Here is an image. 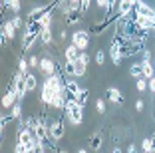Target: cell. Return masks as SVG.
Returning a JSON list of instances; mask_svg holds the SVG:
<instances>
[{"instance_id":"6da1fadb","label":"cell","mask_w":155,"mask_h":153,"mask_svg":"<svg viewBox=\"0 0 155 153\" xmlns=\"http://www.w3.org/2000/svg\"><path fill=\"white\" fill-rule=\"evenodd\" d=\"M64 113H66V119H68L72 125H82V121H84V105L78 104L74 95L68 98L66 108H64Z\"/></svg>"},{"instance_id":"7a4b0ae2","label":"cell","mask_w":155,"mask_h":153,"mask_svg":"<svg viewBox=\"0 0 155 153\" xmlns=\"http://www.w3.org/2000/svg\"><path fill=\"white\" fill-rule=\"evenodd\" d=\"M64 135H66L64 119H60V117L50 119V123H48V137H50V147L52 149H56V141H60Z\"/></svg>"},{"instance_id":"3957f363","label":"cell","mask_w":155,"mask_h":153,"mask_svg":"<svg viewBox=\"0 0 155 153\" xmlns=\"http://www.w3.org/2000/svg\"><path fill=\"white\" fill-rule=\"evenodd\" d=\"M70 42H72L74 46H78L82 52H86L87 46H90V30H76V32H72Z\"/></svg>"},{"instance_id":"277c9868","label":"cell","mask_w":155,"mask_h":153,"mask_svg":"<svg viewBox=\"0 0 155 153\" xmlns=\"http://www.w3.org/2000/svg\"><path fill=\"white\" fill-rule=\"evenodd\" d=\"M10 86L16 90V95H18L20 101L26 98V94H28V90H26V76H24V74H20L18 70H16V74H14L12 84H10Z\"/></svg>"},{"instance_id":"5b68a950","label":"cell","mask_w":155,"mask_h":153,"mask_svg":"<svg viewBox=\"0 0 155 153\" xmlns=\"http://www.w3.org/2000/svg\"><path fill=\"white\" fill-rule=\"evenodd\" d=\"M40 72L44 74V76H52V74H58V62H54L52 58H48V56H44V58H40Z\"/></svg>"},{"instance_id":"8992f818","label":"cell","mask_w":155,"mask_h":153,"mask_svg":"<svg viewBox=\"0 0 155 153\" xmlns=\"http://www.w3.org/2000/svg\"><path fill=\"white\" fill-rule=\"evenodd\" d=\"M38 42H40V36H38V34H32V32H28L26 28H24V32H22V52L32 50V46L38 44Z\"/></svg>"},{"instance_id":"52a82bcc","label":"cell","mask_w":155,"mask_h":153,"mask_svg":"<svg viewBox=\"0 0 155 153\" xmlns=\"http://www.w3.org/2000/svg\"><path fill=\"white\" fill-rule=\"evenodd\" d=\"M115 16H117V14H115ZM115 16H107V18H105L104 22H96V24H91V26H90V34H96V36L104 34L105 28L111 26V24L115 22Z\"/></svg>"},{"instance_id":"ba28073f","label":"cell","mask_w":155,"mask_h":153,"mask_svg":"<svg viewBox=\"0 0 155 153\" xmlns=\"http://www.w3.org/2000/svg\"><path fill=\"white\" fill-rule=\"evenodd\" d=\"M87 64H90V56H87V52H82V54H80V58L76 60V78L86 76Z\"/></svg>"},{"instance_id":"9c48e42d","label":"cell","mask_w":155,"mask_h":153,"mask_svg":"<svg viewBox=\"0 0 155 153\" xmlns=\"http://www.w3.org/2000/svg\"><path fill=\"white\" fill-rule=\"evenodd\" d=\"M110 58H111V62L115 64V66H119L121 64V60H123V52H121V44H119L117 40H111V46H110Z\"/></svg>"},{"instance_id":"30bf717a","label":"cell","mask_w":155,"mask_h":153,"mask_svg":"<svg viewBox=\"0 0 155 153\" xmlns=\"http://www.w3.org/2000/svg\"><path fill=\"white\" fill-rule=\"evenodd\" d=\"M133 8H135V4L131 0H119L117 2V18H127Z\"/></svg>"},{"instance_id":"8fae6325","label":"cell","mask_w":155,"mask_h":153,"mask_svg":"<svg viewBox=\"0 0 155 153\" xmlns=\"http://www.w3.org/2000/svg\"><path fill=\"white\" fill-rule=\"evenodd\" d=\"M16 101H18V95H16V90H14V88L10 86L8 90H6V94L2 95V108H4V109H10L14 104H16Z\"/></svg>"},{"instance_id":"7c38bea8","label":"cell","mask_w":155,"mask_h":153,"mask_svg":"<svg viewBox=\"0 0 155 153\" xmlns=\"http://www.w3.org/2000/svg\"><path fill=\"white\" fill-rule=\"evenodd\" d=\"M80 54H82V50L78 48V46H74L72 42L64 48V60L66 62H76V60L80 58Z\"/></svg>"},{"instance_id":"4fadbf2b","label":"cell","mask_w":155,"mask_h":153,"mask_svg":"<svg viewBox=\"0 0 155 153\" xmlns=\"http://www.w3.org/2000/svg\"><path fill=\"white\" fill-rule=\"evenodd\" d=\"M135 10H137L139 16H153V12H155V8L147 2V0H139V2L135 4Z\"/></svg>"},{"instance_id":"5bb4252c","label":"cell","mask_w":155,"mask_h":153,"mask_svg":"<svg viewBox=\"0 0 155 153\" xmlns=\"http://www.w3.org/2000/svg\"><path fill=\"white\" fill-rule=\"evenodd\" d=\"M105 95H107V99H110L111 104H123V95H121V91H119L117 88H114V86H110L107 90H105Z\"/></svg>"},{"instance_id":"9a60e30c","label":"cell","mask_w":155,"mask_h":153,"mask_svg":"<svg viewBox=\"0 0 155 153\" xmlns=\"http://www.w3.org/2000/svg\"><path fill=\"white\" fill-rule=\"evenodd\" d=\"M141 66H143V78L145 80L155 78V66L151 64V60H141Z\"/></svg>"},{"instance_id":"2e32d148","label":"cell","mask_w":155,"mask_h":153,"mask_svg":"<svg viewBox=\"0 0 155 153\" xmlns=\"http://www.w3.org/2000/svg\"><path fill=\"white\" fill-rule=\"evenodd\" d=\"M52 42H54V30L52 28H44L40 34V44L42 46H50Z\"/></svg>"},{"instance_id":"e0dca14e","label":"cell","mask_w":155,"mask_h":153,"mask_svg":"<svg viewBox=\"0 0 155 153\" xmlns=\"http://www.w3.org/2000/svg\"><path fill=\"white\" fill-rule=\"evenodd\" d=\"M2 34H6V36H8V40H14V36H16V26H14L12 20L2 22Z\"/></svg>"},{"instance_id":"ac0fdd59","label":"cell","mask_w":155,"mask_h":153,"mask_svg":"<svg viewBox=\"0 0 155 153\" xmlns=\"http://www.w3.org/2000/svg\"><path fill=\"white\" fill-rule=\"evenodd\" d=\"M82 10H72V12L66 14V24H70V26H74V24L82 22Z\"/></svg>"},{"instance_id":"d6986e66","label":"cell","mask_w":155,"mask_h":153,"mask_svg":"<svg viewBox=\"0 0 155 153\" xmlns=\"http://www.w3.org/2000/svg\"><path fill=\"white\" fill-rule=\"evenodd\" d=\"M10 8L14 14H18L22 10V0H2V8Z\"/></svg>"},{"instance_id":"ffe728a7","label":"cell","mask_w":155,"mask_h":153,"mask_svg":"<svg viewBox=\"0 0 155 153\" xmlns=\"http://www.w3.org/2000/svg\"><path fill=\"white\" fill-rule=\"evenodd\" d=\"M66 90H68V94L70 95H76L78 91L82 90V88H80V84H78V80H72V78H66Z\"/></svg>"},{"instance_id":"44dd1931","label":"cell","mask_w":155,"mask_h":153,"mask_svg":"<svg viewBox=\"0 0 155 153\" xmlns=\"http://www.w3.org/2000/svg\"><path fill=\"white\" fill-rule=\"evenodd\" d=\"M62 72H64V76H68V78H76V62H66L64 60Z\"/></svg>"},{"instance_id":"7402d4cb","label":"cell","mask_w":155,"mask_h":153,"mask_svg":"<svg viewBox=\"0 0 155 153\" xmlns=\"http://www.w3.org/2000/svg\"><path fill=\"white\" fill-rule=\"evenodd\" d=\"M129 76H131V78H135V80L143 78V66H141V62L131 64V68H129Z\"/></svg>"},{"instance_id":"603a6c76","label":"cell","mask_w":155,"mask_h":153,"mask_svg":"<svg viewBox=\"0 0 155 153\" xmlns=\"http://www.w3.org/2000/svg\"><path fill=\"white\" fill-rule=\"evenodd\" d=\"M26 90H28V94L38 90V78L34 74H26Z\"/></svg>"},{"instance_id":"cb8c5ba5","label":"cell","mask_w":155,"mask_h":153,"mask_svg":"<svg viewBox=\"0 0 155 153\" xmlns=\"http://www.w3.org/2000/svg\"><path fill=\"white\" fill-rule=\"evenodd\" d=\"M101 141H104L101 139V133H94L90 137V149L91 151H100L101 149Z\"/></svg>"},{"instance_id":"d4e9b609","label":"cell","mask_w":155,"mask_h":153,"mask_svg":"<svg viewBox=\"0 0 155 153\" xmlns=\"http://www.w3.org/2000/svg\"><path fill=\"white\" fill-rule=\"evenodd\" d=\"M74 98H76V101H78L80 105H84V108H86L87 99H90V91H87V90H84V88H82V90L78 91V94L74 95Z\"/></svg>"},{"instance_id":"484cf974","label":"cell","mask_w":155,"mask_h":153,"mask_svg":"<svg viewBox=\"0 0 155 153\" xmlns=\"http://www.w3.org/2000/svg\"><path fill=\"white\" fill-rule=\"evenodd\" d=\"M8 113L14 117V119H20V117H22V101L18 99V101H16V104L10 108V111H8Z\"/></svg>"},{"instance_id":"4316f807","label":"cell","mask_w":155,"mask_h":153,"mask_svg":"<svg viewBox=\"0 0 155 153\" xmlns=\"http://www.w3.org/2000/svg\"><path fill=\"white\" fill-rule=\"evenodd\" d=\"M141 151H143V153H155V147H153V141H151V137H145V139L141 141Z\"/></svg>"},{"instance_id":"83f0119b","label":"cell","mask_w":155,"mask_h":153,"mask_svg":"<svg viewBox=\"0 0 155 153\" xmlns=\"http://www.w3.org/2000/svg\"><path fill=\"white\" fill-rule=\"evenodd\" d=\"M28 68H30L28 60H26V58H20V60H18V72L26 76V74H30V72H28Z\"/></svg>"},{"instance_id":"f1b7e54d","label":"cell","mask_w":155,"mask_h":153,"mask_svg":"<svg viewBox=\"0 0 155 153\" xmlns=\"http://www.w3.org/2000/svg\"><path fill=\"white\" fill-rule=\"evenodd\" d=\"M135 88H137V91H145L147 88H149V80H145V78H139V80L135 81Z\"/></svg>"},{"instance_id":"f546056e","label":"cell","mask_w":155,"mask_h":153,"mask_svg":"<svg viewBox=\"0 0 155 153\" xmlns=\"http://www.w3.org/2000/svg\"><path fill=\"white\" fill-rule=\"evenodd\" d=\"M104 62H105V52L104 50H97L96 52V64L97 66H104Z\"/></svg>"},{"instance_id":"4dcf8cb0","label":"cell","mask_w":155,"mask_h":153,"mask_svg":"<svg viewBox=\"0 0 155 153\" xmlns=\"http://www.w3.org/2000/svg\"><path fill=\"white\" fill-rule=\"evenodd\" d=\"M12 22H14V26H16V30H20V28H26V20H22L20 16H14Z\"/></svg>"},{"instance_id":"1f68e13d","label":"cell","mask_w":155,"mask_h":153,"mask_svg":"<svg viewBox=\"0 0 155 153\" xmlns=\"http://www.w3.org/2000/svg\"><path fill=\"white\" fill-rule=\"evenodd\" d=\"M28 64H30V68H38V66H40V60H38L36 54H32L30 58H28Z\"/></svg>"},{"instance_id":"d6a6232c","label":"cell","mask_w":155,"mask_h":153,"mask_svg":"<svg viewBox=\"0 0 155 153\" xmlns=\"http://www.w3.org/2000/svg\"><path fill=\"white\" fill-rule=\"evenodd\" d=\"M90 6H91V0H82V2H80V10H82L84 14L90 10Z\"/></svg>"},{"instance_id":"836d02e7","label":"cell","mask_w":155,"mask_h":153,"mask_svg":"<svg viewBox=\"0 0 155 153\" xmlns=\"http://www.w3.org/2000/svg\"><path fill=\"white\" fill-rule=\"evenodd\" d=\"M34 153H46V143H40V141H36V145H34Z\"/></svg>"},{"instance_id":"e575fe53","label":"cell","mask_w":155,"mask_h":153,"mask_svg":"<svg viewBox=\"0 0 155 153\" xmlns=\"http://www.w3.org/2000/svg\"><path fill=\"white\" fill-rule=\"evenodd\" d=\"M28 151V147L24 143H18V141H16V145H14V153H26Z\"/></svg>"},{"instance_id":"d590c367","label":"cell","mask_w":155,"mask_h":153,"mask_svg":"<svg viewBox=\"0 0 155 153\" xmlns=\"http://www.w3.org/2000/svg\"><path fill=\"white\" fill-rule=\"evenodd\" d=\"M96 108H97V111H100V113H105V101L101 98L96 101Z\"/></svg>"},{"instance_id":"8d00e7d4","label":"cell","mask_w":155,"mask_h":153,"mask_svg":"<svg viewBox=\"0 0 155 153\" xmlns=\"http://www.w3.org/2000/svg\"><path fill=\"white\" fill-rule=\"evenodd\" d=\"M143 108H145L143 99H137V101H135V109H137V111H143Z\"/></svg>"},{"instance_id":"74e56055","label":"cell","mask_w":155,"mask_h":153,"mask_svg":"<svg viewBox=\"0 0 155 153\" xmlns=\"http://www.w3.org/2000/svg\"><path fill=\"white\" fill-rule=\"evenodd\" d=\"M125 153H137V145H135V143H129V145H127V151H125Z\"/></svg>"},{"instance_id":"f35d334b","label":"cell","mask_w":155,"mask_h":153,"mask_svg":"<svg viewBox=\"0 0 155 153\" xmlns=\"http://www.w3.org/2000/svg\"><path fill=\"white\" fill-rule=\"evenodd\" d=\"M141 54H143V60H151V50H147V48H145Z\"/></svg>"},{"instance_id":"ab89813d","label":"cell","mask_w":155,"mask_h":153,"mask_svg":"<svg viewBox=\"0 0 155 153\" xmlns=\"http://www.w3.org/2000/svg\"><path fill=\"white\" fill-rule=\"evenodd\" d=\"M149 91H151V94H155V78H151V80H149Z\"/></svg>"},{"instance_id":"60d3db41","label":"cell","mask_w":155,"mask_h":153,"mask_svg":"<svg viewBox=\"0 0 155 153\" xmlns=\"http://www.w3.org/2000/svg\"><path fill=\"white\" fill-rule=\"evenodd\" d=\"M66 36H68V34H66V30H60L58 32V40H66Z\"/></svg>"},{"instance_id":"b9f144b4","label":"cell","mask_w":155,"mask_h":153,"mask_svg":"<svg viewBox=\"0 0 155 153\" xmlns=\"http://www.w3.org/2000/svg\"><path fill=\"white\" fill-rule=\"evenodd\" d=\"M111 153H123V149H121V147H119V145H115V147H114V149H111Z\"/></svg>"},{"instance_id":"7bdbcfd3","label":"cell","mask_w":155,"mask_h":153,"mask_svg":"<svg viewBox=\"0 0 155 153\" xmlns=\"http://www.w3.org/2000/svg\"><path fill=\"white\" fill-rule=\"evenodd\" d=\"M56 153H68L66 149H56Z\"/></svg>"},{"instance_id":"ee69618b","label":"cell","mask_w":155,"mask_h":153,"mask_svg":"<svg viewBox=\"0 0 155 153\" xmlns=\"http://www.w3.org/2000/svg\"><path fill=\"white\" fill-rule=\"evenodd\" d=\"M78 153H87V151H86V149L82 147V149H78Z\"/></svg>"},{"instance_id":"f6af8a7d","label":"cell","mask_w":155,"mask_h":153,"mask_svg":"<svg viewBox=\"0 0 155 153\" xmlns=\"http://www.w3.org/2000/svg\"><path fill=\"white\" fill-rule=\"evenodd\" d=\"M141 153H143V151H141Z\"/></svg>"}]
</instances>
